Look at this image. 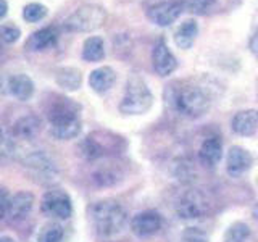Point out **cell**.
I'll use <instances>...</instances> for the list:
<instances>
[{"instance_id": "2", "label": "cell", "mask_w": 258, "mask_h": 242, "mask_svg": "<svg viewBox=\"0 0 258 242\" xmlns=\"http://www.w3.org/2000/svg\"><path fill=\"white\" fill-rule=\"evenodd\" d=\"M91 221L102 236H115L127 224V213L116 200H99L91 207Z\"/></svg>"}, {"instance_id": "16", "label": "cell", "mask_w": 258, "mask_h": 242, "mask_svg": "<svg viewBox=\"0 0 258 242\" xmlns=\"http://www.w3.org/2000/svg\"><path fill=\"white\" fill-rule=\"evenodd\" d=\"M223 157V144L220 137H208L200 145L199 150V160L204 166L213 168L220 163Z\"/></svg>"}, {"instance_id": "10", "label": "cell", "mask_w": 258, "mask_h": 242, "mask_svg": "<svg viewBox=\"0 0 258 242\" xmlns=\"http://www.w3.org/2000/svg\"><path fill=\"white\" fill-rule=\"evenodd\" d=\"M253 165V158L250 152L245 150L240 145H232L228 150V157H226V171L232 177L244 176Z\"/></svg>"}, {"instance_id": "26", "label": "cell", "mask_w": 258, "mask_h": 242, "mask_svg": "<svg viewBox=\"0 0 258 242\" xmlns=\"http://www.w3.org/2000/svg\"><path fill=\"white\" fill-rule=\"evenodd\" d=\"M47 7L42 4H37V2H32L28 4L26 7L23 8V18L26 20L28 23H37L40 20H44L47 16Z\"/></svg>"}, {"instance_id": "22", "label": "cell", "mask_w": 258, "mask_h": 242, "mask_svg": "<svg viewBox=\"0 0 258 242\" xmlns=\"http://www.w3.org/2000/svg\"><path fill=\"white\" fill-rule=\"evenodd\" d=\"M24 166L34 169L37 174H50L53 173V163L42 152H32L24 158Z\"/></svg>"}, {"instance_id": "33", "label": "cell", "mask_w": 258, "mask_h": 242, "mask_svg": "<svg viewBox=\"0 0 258 242\" xmlns=\"http://www.w3.org/2000/svg\"><path fill=\"white\" fill-rule=\"evenodd\" d=\"M253 216H255V220L258 221V204L253 207Z\"/></svg>"}, {"instance_id": "14", "label": "cell", "mask_w": 258, "mask_h": 242, "mask_svg": "<svg viewBox=\"0 0 258 242\" xmlns=\"http://www.w3.org/2000/svg\"><path fill=\"white\" fill-rule=\"evenodd\" d=\"M58 36L60 32L55 26H47V28H42L36 32H32L29 36V39L26 40V48L29 52H42V50H47V48H50L56 44V40H58Z\"/></svg>"}, {"instance_id": "23", "label": "cell", "mask_w": 258, "mask_h": 242, "mask_svg": "<svg viewBox=\"0 0 258 242\" xmlns=\"http://www.w3.org/2000/svg\"><path fill=\"white\" fill-rule=\"evenodd\" d=\"M63 236H64V231L61 228V224L52 221L42 226V229L37 234L36 242H61Z\"/></svg>"}, {"instance_id": "28", "label": "cell", "mask_w": 258, "mask_h": 242, "mask_svg": "<svg viewBox=\"0 0 258 242\" xmlns=\"http://www.w3.org/2000/svg\"><path fill=\"white\" fill-rule=\"evenodd\" d=\"M185 242H208V236L199 228H187L184 232Z\"/></svg>"}, {"instance_id": "21", "label": "cell", "mask_w": 258, "mask_h": 242, "mask_svg": "<svg viewBox=\"0 0 258 242\" xmlns=\"http://www.w3.org/2000/svg\"><path fill=\"white\" fill-rule=\"evenodd\" d=\"M105 56V44H103V39L99 36H92V37H87L84 40V45H83V58L86 62H100L103 60Z\"/></svg>"}, {"instance_id": "24", "label": "cell", "mask_w": 258, "mask_h": 242, "mask_svg": "<svg viewBox=\"0 0 258 242\" xmlns=\"http://www.w3.org/2000/svg\"><path fill=\"white\" fill-rule=\"evenodd\" d=\"M250 236V228L248 224L236 221L232 223L224 232V242H245Z\"/></svg>"}, {"instance_id": "4", "label": "cell", "mask_w": 258, "mask_h": 242, "mask_svg": "<svg viewBox=\"0 0 258 242\" xmlns=\"http://www.w3.org/2000/svg\"><path fill=\"white\" fill-rule=\"evenodd\" d=\"M107 21V10L102 5L86 4L76 8L63 21V29L68 32H91L102 28Z\"/></svg>"}, {"instance_id": "30", "label": "cell", "mask_w": 258, "mask_h": 242, "mask_svg": "<svg viewBox=\"0 0 258 242\" xmlns=\"http://www.w3.org/2000/svg\"><path fill=\"white\" fill-rule=\"evenodd\" d=\"M248 47H250V52H252L253 56L258 60V29L255 31V34L252 36V39H250Z\"/></svg>"}, {"instance_id": "5", "label": "cell", "mask_w": 258, "mask_h": 242, "mask_svg": "<svg viewBox=\"0 0 258 242\" xmlns=\"http://www.w3.org/2000/svg\"><path fill=\"white\" fill-rule=\"evenodd\" d=\"M174 105L177 111L184 116L199 118L208 111L212 99L208 92L200 86H185L179 89L174 97Z\"/></svg>"}, {"instance_id": "32", "label": "cell", "mask_w": 258, "mask_h": 242, "mask_svg": "<svg viewBox=\"0 0 258 242\" xmlns=\"http://www.w3.org/2000/svg\"><path fill=\"white\" fill-rule=\"evenodd\" d=\"M0 242H16L13 237H10V236H2L0 237Z\"/></svg>"}, {"instance_id": "12", "label": "cell", "mask_w": 258, "mask_h": 242, "mask_svg": "<svg viewBox=\"0 0 258 242\" xmlns=\"http://www.w3.org/2000/svg\"><path fill=\"white\" fill-rule=\"evenodd\" d=\"M32 207H34V196L31 192L26 191L16 192L10 199V204H8L7 213L4 218L10 221H21L31 213Z\"/></svg>"}, {"instance_id": "3", "label": "cell", "mask_w": 258, "mask_h": 242, "mask_svg": "<svg viewBox=\"0 0 258 242\" xmlns=\"http://www.w3.org/2000/svg\"><path fill=\"white\" fill-rule=\"evenodd\" d=\"M153 105V94L147 83L139 76H131L126 83L124 95L119 103L123 115H144Z\"/></svg>"}, {"instance_id": "6", "label": "cell", "mask_w": 258, "mask_h": 242, "mask_svg": "<svg viewBox=\"0 0 258 242\" xmlns=\"http://www.w3.org/2000/svg\"><path fill=\"white\" fill-rule=\"evenodd\" d=\"M40 210L42 213L56 218V220H68L73 215V202L70 196L61 189H52L44 194L40 200Z\"/></svg>"}, {"instance_id": "25", "label": "cell", "mask_w": 258, "mask_h": 242, "mask_svg": "<svg viewBox=\"0 0 258 242\" xmlns=\"http://www.w3.org/2000/svg\"><path fill=\"white\" fill-rule=\"evenodd\" d=\"M177 2L182 5L184 12L196 15H205L216 5V0H177Z\"/></svg>"}, {"instance_id": "20", "label": "cell", "mask_w": 258, "mask_h": 242, "mask_svg": "<svg viewBox=\"0 0 258 242\" xmlns=\"http://www.w3.org/2000/svg\"><path fill=\"white\" fill-rule=\"evenodd\" d=\"M56 84H58L64 91H76L81 86V81H83V76H81V71L71 67H64L56 71Z\"/></svg>"}, {"instance_id": "27", "label": "cell", "mask_w": 258, "mask_h": 242, "mask_svg": "<svg viewBox=\"0 0 258 242\" xmlns=\"http://www.w3.org/2000/svg\"><path fill=\"white\" fill-rule=\"evenodd\" d=\"M0 36H2V40L5 44H15L21 36V29L15 23H2Z\"/></svg>"}, {"instance_id": "31", "label": "cell", "mask_w": 258, "mask_h": 242, "mask_svg": "<svg viewBox=\"0 0 258 242\" xmlns=\"http://www.w3.org/2000/svg\"><path fill=\"white\" fill-rule=\"evenodd\" d=\"M2 2V10H0V20H5V16L8 13V4H7V0H0Z\"/></svg>"}, {"instance_id": "11", "label": "cell", "mask_w": 258, "mask_h": 242, "mask_svg": "<svg viewBox=\"0 0 258 242\" xmlns=\"http://www.w3.org/2000/svg\"><path fill=\"white\" fill-rule=\"evenodd\" d=\"M161 224H163V220H161L160 213L147 210V212H141L136 216H133L131 229L136 236L149 237V236H153V234L161 229Z\"/></svg>"}, {"instance_id": "13", "label": "cell", "mask_w": 258, "mask_h": 242, "mask_svg": "<svg viewBox=\"0 0 258 242\" xmlns=\"http://www.w3.org/2000/svg\"><path fill=\"white\" fill-rule=\"evenodd\" d=\"M231 128L234 133L242 137L253 136L258 131V110L248 108L237 111L231 121Z\"/></svg>"}, {"instance_id": "17", "label": "cell", "mask_w": 258, "mask_h": 242, "mask_svg": "<svg viewBox=\"0 0 258 242\" xmlns=\"http://www.w3.org/2000/svg\"><path fill=\"white\" fill-rule=\"evenodd\" d=\"M40 131V119L36 115H24L13 123L12 136L21 141H31Z\"/></svg>"}, {"instance_id": "8", "label": "cell", "mask_w": 258, "mask_h": 242, "mask_svg": "<svg viewBox=\"0 0 258 242\" xmlns=\"http://www.w3.org/2000/svg\"><path fill=\"white\" fill-rule=\"evenodd\" d=\"M184 8L177 0H163V2L149 7L147 18L160 28H168L179 18Z\"/></svg>"}, {"instance_id": "7", "label": "cell", "mask_w": 258, "mask_h": 242, "mask_svg": "<svg viewBox=\"0 0 258 242\" xmlns=\"http://www.w3.org/2000/svg\"><path fill=\"white\" fill-rule=\"evenodd\" d=\"M176 213L181 220H200L208 213V202L199 191H189L179 200Z\"/></svg>"}, {"instance_id": "1", "label": "cell", "mask_w": 258, "mask_h": 242, "mask_svg": "<svg viewBox=\"0 0 258 242\" xmlns=\"http://www.w3.org/2000/svg\"><path fill=\"white\" fill-rule=\"evenodd\" d=\"M47 116L50 123V133L55 139L70 141L81 133L79 107L70 99H61L60 102L53 103Z\"/></svg>"}, {"instance_id": "9", "label": "cell", "mask_w": 258, "mask_h": 242, "mask_svg": "<svg viewBox=\"0 0 258 242\" xmlns=\"http://www.w3.org/2000/svg\"><path fill=\"white\" fill-rule=\"evenodd\" d=\"M152 67H153V70H155L157 75L161 76V78L169 76L177 68L176 56L173 55L171 50H169V47L165 42V39H160L158 42L153 45V50H152Z\"/></svg>"}, {"instance_id": "29", "label": "cell", "mask_w": 258, "mask_h": 242, "mask_svg": "<svg viewBox=\"0 0 258 242\" xmlns=\"http://www.w3.org/2000/svg\"><path fill=\"white\" fill-rule=\"evenodd\" d=\"M0 194H2V218L5 216V213H7V208H8V204H10V199H12V196L10 194L7 192V189L4 188L2 191H0Z\"/></svg>"}, {"instance_id": "19", "label": "cell", "mask_w": 258, "mask_h": 242, "mask_svg": "<svg viewBox=\"0 0 258 242\" xmlns=\"http://www.w3.org/2000/svg\"><path fill=\"white\" fill-rule=\"evenodd\" d=\"M199 36V24L196 20L184 21L174 32V42L182 50H189Z\"/></svg>"}, {"instance_id": "15", "label": "cell", "mask_w": 258, "mask_h": 242, "mask_svg": "<svg viewBox=\"0 0 258 242\" xmlns=\"http://www.w3.org/2000/svg\"><path fill=\"white\" fill-rule=\"evenodd\" d=\"M7 87H8V92L20 102H28L31 100V97L34 95V83H32V79L28 75H24V73L12 75L7 81Z\"/></svg>"}, {"instance_id": "18", "label": "cell", "mask_w": 258, "mask_h": 242, "mask_svg": "<svg viewBox=\"0 0 258 242\" xmlns=\"http://www.w3.org/2000/svg\"><path fill=\"white\" fill-rule=\"evenodd\" d=\"M116 81V73L110 67H100L89 75V86L97 94H105L113 87Z\"/></svg>"}]
</instances>
